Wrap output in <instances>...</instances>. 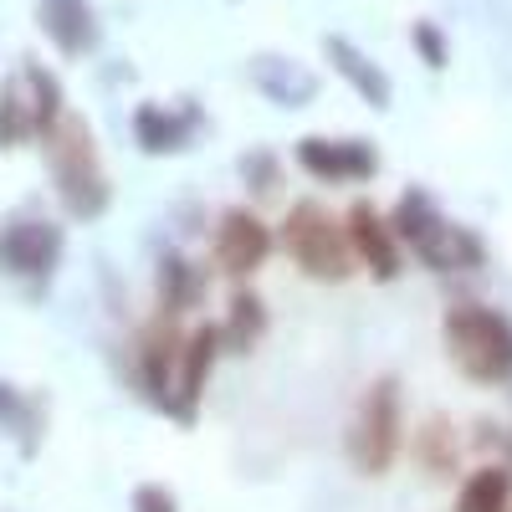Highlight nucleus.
I'll list each match as a JSON object with an SVG mask.
<instances>
[{"label":"nucleus","mask_w":512,"mask_h":512,"mask_svg":"<svg viewBox=\"0 0 512 512\" xmlns=\"http://www.w3.org/2000/svg\"><path fill=\"white\" fill-rule=\"evenodd\" d=\"M323 52H328V62L338 67V77H349V88L369 103V108H390V98H395V88H390V77H384L354 41H344V36H328L323 41Z\"/></svg>","instance_id":"nucleus-12"},{"label":"nucleus","mask_w":512,"mask_h":512,"mask_svg":"<svg viewBox=\"0 0 512 512\" xmlns=\"http://www.w3.org/2000/svg\"><path fill=\"white\" fill-rule=\"evenodd\" d=\"M134 139H139L144 154H180V149L190 144V128L169 113V108L144 103V108L134 113Z\"/></svg>","instance_id":"nucleus-15"},{"label":"nucleus","mask_w":512,"mask_h":512,"mask_svg":"<svg viewBox=\"0 0 512 512\" xmlns=\"http://www.w3.org/2000/svg\"><path fill=\"white\" fill-rule=\"evenodd\" d=\"M410 41H415V52H420V62L431 67V72H446L451 67V41H446V31L436 26V21H415L410 26Z\"/></svg>","instance_id":"nucleus-23"},{"label":"nucleus","mask_w":512,"mask_h":512,"mask_svg":"<svg viewBox=\"0 0 512 512\" xmlns=\"http://www.w3.org/2000/svg\"><path fill=\"white\" fill-rule=\"evenodd\" d=\"M390 226L400 246H410L431 272H456V226L436 210V200L425 190H405L400 205L390 210Z\"/></svg>","instance_id":"nucleus-5"},{"label":"nucleus","mask_w":512,"mask_h":512,"mask_svg":"<svg viewBox=\"0 0 512 512\" xmlns=\"http://www.w3.org/2000/svg\"><path fill=\"white\" fill-rule=\"evenodd\" d=\"M41 26H47V36L67 57L93 47V11L82 6V0H47V6H41Z\"/></svg>","instance_id":"nucleus-14"},{"label":"nucleus","mask_w":512,"mask_h":512,"mask_svg":"<svg viewBox=\"0 0 512 512\" xmlns=\"http://www.w3.org/2000/svg\"><path fill=\"white\" fill-rule=\"evenodd\" d=\"M180 354H185V338L175 328V313H159L144 333H139V384L144 395L169 410V395H175V369H180Z\"/></svg>","instance_id":"nucleus-9"},{"label":"nucleus","mask_w":512,"mask_h":512,"mask_svg":"<svg viewBox=\"0 0 512 512\" xmlns=\"http://www.w3.org/2000/svg\"><path fill=\"white\" fill-rule=\"evenodd\" d=\"M226 349V333L216 323H200L190 338H185V354H180V369H175V395H169V415L180 420H195V405L205 395V379H210V364Z\"/></svg>","instance_id":"nucleus-11"},{"label":"nucleus","mask_w":512,"mask_h":512,"mask_svg":"<svg viewBox=\"0 0 512 512\" xmlns=\"http://www.w3.org/2000/svg\"><path fill=\"white\" fill-rule=\"evenodd\" d=\"M200 292H205V277L185 262V256H164L159 262V308L164 313H185L200 303Z\"/></svg>","instance_id":"nucleus-18"},{"label":"nucleus","mask_w":512,"mask_h":512,"mask_svg":"<svg viewBox=\"0 0 512 512\" xmlns=\"http://www.w3.org/2000/svg\"><path fill=\"white\" fill-rule=\"evenodd\" d=\"M26 82H31V113H36V134L47 139L52 128L67 118V108H62V82L47 72V67H26Z\"/></svg>","instance_id":"nucleus-20"},{"label":"nucleus","mask_w":512,"mask_h":512,"mask_svg":"<svg viewBox=\"0 0 512 512\" xmlns=\"http://www.w3.org/2000/svg\"><path fill=\"white\" fill-rule=\"evenodd\" d=\"M221 333H226L231 354H251L256 338L267 333V303H262L256 292H236V297H231V313H226V323H221Z\"/></svg>","instance_id":"nucleus-17"},{"label":"nucleus","mask_w":512,"mask_h":512,"mask_svg":"<svg viewBox=\"0 0 512 512\" xmlns=\"http://www.w3.org/2000/svg\"><path fill=\"white\" fill-rule=\"evenodd\" d=\"M256 88H262L272 103H282V108H303V103L318 93V82H313V77H297V82H292V72H287L277 57H262V62H256Z\"/></svg>","instance_id":"nucleus-19"},{"label":"nucleus","mask_w":512,"mask_h":512,"mask_svg":"<svg viewBox=\"0 0 512 512\" xmlns=\"http://www.w3.org/2000/svg\"><path fill=\"white\" fill-rule=\"evenodd\" d=\"M451 364L472 384H512V318L482 303H456L441 323Z\"/></svg>","instance_id":"nucleus-3"},{"label":"nucleus","mask_w":512,"mask_h":512,"mask_svg":"<svg viewBox=\"0 0 512 512\" xmlns=\"http://www.w3.org/2000/svg\"><path fill=\"white\" fill-rule=\"evenodd\" d=\"M292 159L303 175H313L323 185H364V180L379 175V154H374L369 139H318V134H308V139H297Z\"/></svg>","instance_id":"nucleus-7"},{"label":"nucleus","mask_w":512,"mask_h":512,"mask_svg":"<svg viewBox=\"0 0 512 512\" xmlns=\"http://www.w3.org/2000/svg\"><path fill=\"white\" fill-rule=\"evenodd\" d=\"M405 420H400V379H374L369 395L349 425V461L359 466V477H384L400 456Z\"/></svg>","instance_id":"nucleus-4"},{"label":"nucleus","mask_w":512,"mask_h":512,"mask_svg":"<svg viewBox=\"0 0 512 512\" xmlns=\"http://www.w3.org/2000/svg\"><path fill=\"white\" fill-rule=\"evenodd\" d=\"M36 425H41L36 405H31V400H21V395L11 390V384H0V431L21 436V451H26V456L36 451Z\"/></svg>","instance_id":"nucleus-22"},{"label":"nucleus","mask_w":512,"mask_h":512,"mask_svg":"<svg viewBox=\"0 0 512 512\" xmlns=\"http://www.w3.org/2000/svg\"><path fill=\"white\" fill-rule=\"evenodd\" d=\"M241 180H246V190H251V195H277V190H282L277 159H272L267 149H256V154H246V159H241Z\"/></svg>","instance_id":"nucleus-24"},{"label":"nucleus","mask_w":512,"mask_h":512,"mask_svg":"<svg viewBox=\"0 0 512 512\" xmlns=\"http://www.w3.org/2000/svg\"><path fill=\"white\" fill-rule=\"evenodd\" d=\"M344 226H349L354 256L364 262V272H369L374 282H395V277L405 272V246H400L390 216H379L369 200H354V205H349Z\"/></svg>","instance_id":"nucleus-8"},{"label":"nucleus","mask_w":512,"mask_h":512,"mask_svg":"<svg viewBox=\"0 0 512 512\" xmlns=\"http://www.w3.org/2000/svg\"><path fill=\"white\" fill-rule=\"evenodd\" d=\"M456 456H461V436L451 431V420L431 415V420L415 431V461H420V472L451 477V472H456Z\"/></svg>","instance_id":"nucleus-16"},{"label":"nucleus","mask_w":512,"mask_h":512,"mask_svg":"<svg viewBox=\"0 0 512 512\" xmlns=\"http://www.w3.org/2000/svg\"><path fill=\"white\" fill-rule=\"evenodd\" d=\"M134 512H180V502H175V492H169V487L144 482V487H134Z\"/></svg>","instance_id":"nucleus-25"},{"label":"nucleus","mask_w":512,"mask_h":512,"mask_svg":"<svg viewBox=\"0 0 512 512\" xmlns=\"http://www.w3.org/2000/svg\"><path fill=\"white\" fill-rule=\"evenodd\" d=\"M62 262V231L52 221H11L0 231V267L11 277H52Z\"/></svg>","instance_id":"nucleus-10"},{"label":"nucleus","mask_w":512,"mask_h":512,"mask_svg":"<svg viewBox=\"0 0 512 512\" xmlns=\"http://www.w3.org/2000/svg\"><path fill=\"white\" fill-rule=\"evenodd\" d=\"M272 246H277L272 226L256 216V210H246V205L221 210L216 236H210V251H216V272H226V277H251V272H262L267 256H272Z\"/></svg>","instance_id":"nucleus-6"},{"label":"nucleus","mask_w":512,"mask_h":512,"mask_svg":"<svg viewBox=\"0 0 512 512\" xmlns=\"http://www.w3.org/2000/svg\"><path fill=\"white\" fill-rule=\"evenodd\" d=\"M47 164H52V180H57V195L67 205V216L98 221L108 210V200H113V190H108V169L98 159L93 128L82 123L77 113H67L47 134Z\"/></svg>","instance_id":"nucleus-1"},{"label":"nucleus","mask_w":512,"mask_h":512,"mask_svg":"<svg viewBox=\"0 0 512 512\" xmlns=\"http://www.w3.org/2000/svg\"><path fill=\"white\" fill-rule=\"evenodd\" d=\"M277 246L292 256V267L313 277V282H344L354 272V241H349V226L323 210L318 200H297L287 205V216L277 226Z\"/></svg>","instance_id":"nucleus-2"},{"label":"nucleus","mask_w":512,"mask_h":512,"mask_svg":"<svg viewBox=\"0 0 512 512\" xmlns=\"http://www.w3.org/2000/svg\"><path fill=\"white\" fill-rule=\"evenodd\" d=\"M31 134H36V113H31V103L21 98L16 82H6V88H0V149H16V144H26Z\"/></svg>","instance_id":"nucleus-21"},{"label":"nucleus","mask_w":512,"mask_h":512,"mask_svg":"<svg viewBox=\"0 0 512 512\" xmlns=\"http://www.w3.org/2000/svg\"><path fill=\"white\" fill-rule=\"evenodd\" d=\"M451 512H512V472L497 461L477 466V472L461 482Z\"/></svg>","instance_id":"nucleus-13"}]
</instances>
